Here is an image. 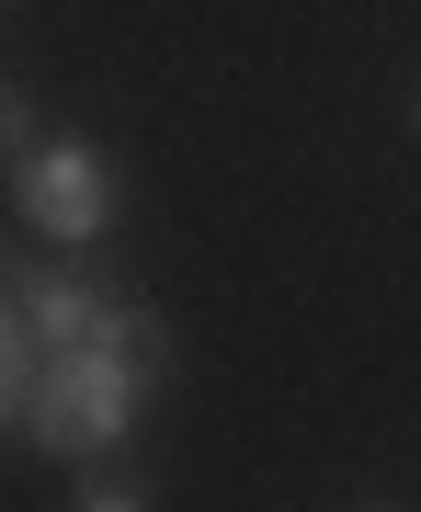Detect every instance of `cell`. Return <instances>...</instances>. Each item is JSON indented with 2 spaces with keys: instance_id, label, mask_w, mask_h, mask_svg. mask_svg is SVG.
<instances>
[{
  "instance_id": "6da1fadb",
  "label": "cell",
  "mask_w": 421,
  "mask_h": 512,
  "mask_svg": "<svg viewBox=\"0 0 421 512\" xmlns=\"http://www.w3.org/2000/svg\"><path fill=\"white\" fill-rule=\"evenodd\" d=\"M160 376H171V330H160V308L137 296L114 342L46 353L35 410H23V444H46V456H69V467L126 456V444H137V410H148V387H160Z\"/></svg>"
},
{
  "instance_id": "7a4b0ae2",
  "label": "cell",
  "mask_w": 421,
  "mask_h": 512,
  "mask_svg": "<svg viewBox=\"0 0 421 512\" xmlns=\"http://www.w3.org/2000/svg\"><path fill=\"white\" fill-rule=\"evenodd\" d=\"M114 205H126V183H114V148H92V137H35L12 160V217L57 239L69 262H92L114 239Z\"/></svg>"
},
{
  "instance_id": "3957f363",
  "label": "cell",
  "mask_w": 421,
  "mask_h": 512,
  "mask_svg": "<svg viewBox=\"0 0 421 512\" xmlns=\"http://www.w3.org/2000/svg\"><path fill=\"white\" fill-rule=\"evenodd\" d=\"M0 285H12L23 330H35V353H80V342H114L126 330L137 296H114L92 262H0Z\"/></svg>"
},
{
  "instance_id": "277c9868",
  "label": "cell",
  "mask_w": 421,
  "mask_h": 512,
  "mask_svg": "<svg viewBox=\"0 0 421 512\" xmlns=\"http://www.w3.org/2000/svg\"><path fill=\"white\" fill-rule=\"evenodd\" d=\"M35 376H46V353H35V330H23L12 285H0V433H23V410H35Z\"/></svg>"
},
{
  "instance_id": "5b68a950",
  "label": "cell",
  "mask_w": 421,
  "mask_h": 512,
  "mask_svg": "<svg viewBox=\"0 0 421 512\" xmlns=\"http://www.w3.org/2000/svg\"><path fill=\"white\" fill-rule=\"evenodd\" d=\"M80 512H148V490L126 467H80Z\"/></svg>"
},
{
  "instance_id": "8992f818",
  "label": "cell",
  "mask_w": 421,
  "mask_h": 512,
  "mask_svg": "<svg viewBox=\"0 0 421 512\" xmlns=\"http://www.w3.org/2000/svg\"><path fill=\"white\" fill-rule=\"evenodd\" d=\"M35 137H46V126H35V103H23L12 80H0V160H23V148H35Z\"/></svg>"
},
{
  "instance_id": "52a82bcc",
  "label": "cell",
  "mask_w": 421,
  "mask_h": 512,
  "mask_svg": "<svg viewBox=\"0 0 421 512\" xmlns=\"http://www.w3.org/2000/svg\"><path fill=\"white\" fill-rule=\"evenodd\" d=\"M353 512H399V501H353Z\"/></svg>"
},
{
  "instance_id": "ba28073f",
  "label": "cell",
  "mask_w": 421,
  "mask_h": 512,
  "mask_svg": "<svg viewBox=\"0 0 421 512\" xmlns=\"http://www.w3.org/2000/svg\"><path fill=\"white\" fill-rule=\"evenodd\" d=\"M410 126H421V92H410Z\"/></svg>"
}]
</instances>
